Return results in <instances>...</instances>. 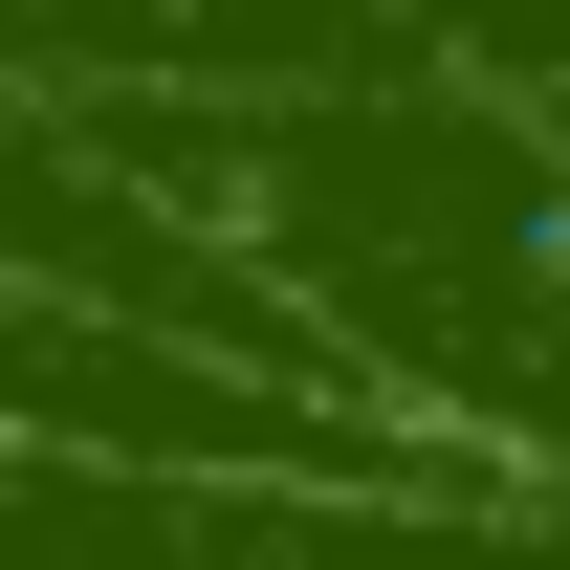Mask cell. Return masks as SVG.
<instances>
[{"label": "cell", "instance_id": "obj_1", "mask_svg": "<svg viewBox=\"0 0 570 570\" xmlns=\"http://www.w3.org/2000/svg\"><path fill=\"white\" fill-rule=\"evenodd\" d=\"M0 570H570V527H439L395 483H110V461H0Z\"/></svg>", "mask_w": 570, "mask_h": 570}]
</instances>
